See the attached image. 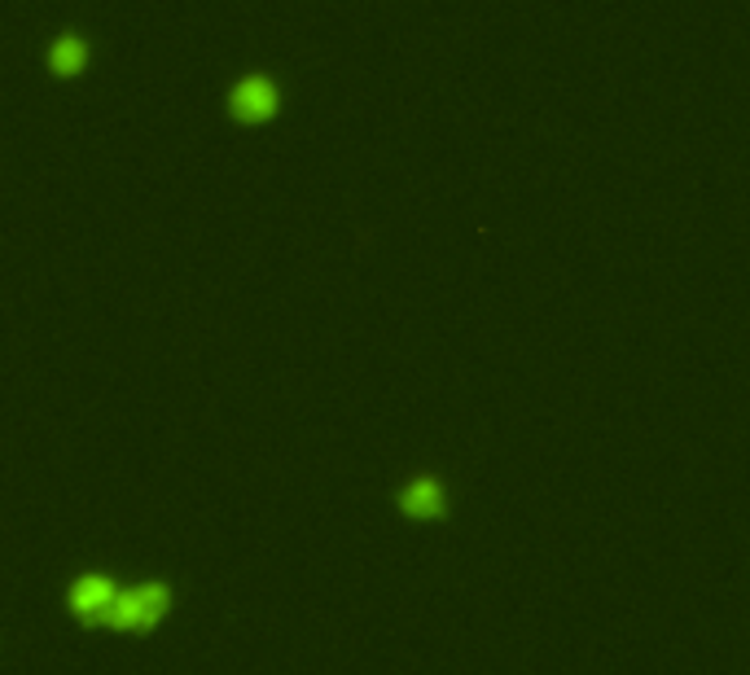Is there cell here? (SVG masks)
<instances>
[{
  "label": "cell",
  "instance_id": "1",
  "mask_svg": "<svg viewBox=\"0 0 750 675\" xmlns=\"http://www.w3.org/2000/svg\"><path fill=\"white\" fill-rule=\"evenodd\" d=\"M167 605H172V588H167V583L119 588L110 623H124V627H150V623H159V618L167 614Z\"/></svg>",
  "mask_w": 750,
  "mask_h": 675
},
{
  "label": "cell",
  "instance_id": "2",
  "mask_svg": "<svg viewBox=\"0 0 750 675\" xmlns=\"http://www.w3.org/2000/svg\"><path fill=\"white\" fill-rule=\"evenodd\" d=\"M228 110H233L237 119H268V115L277 110V88H272V80H268V75H246V80H237L233 93H228Z\"/></svg>",
  "mask_w": 750,
  "mask_h": 675
},
{
  "label": "cell",
  "instance_id": "3",
  "mask_svg": "<svg viewBox=\"0 0 750 675\" xmlns=\"http://www.w3.org/2000/svg\"><path fill=\"white\" fill-rule=\"evenodd\" d=\"M115 596H119V583L102 579V575H80L71 583V609L84 614V618H106L115 614Z\"/></svg>",
  "mask_w": 750,
  "mask_h": 675
},
{
  "label": "cell",
  "instance_id": "4",
  "mask_svg": "<svg viewBox=\"0 0 750 675\" xmlns=\"http://www.w3.org/2000/svg\"><path fill=\"white\" fill-rule=\"evenodd\" d=\"M400 509H405L409 518H444V513H448V487H444V478H435V474L413 478V483L400 492Z\"/></svg>",
  "mask_w": 750,
  "mask_h": 675
},
{
  "label": "cell",
  "instance_id": "5",
  "mask_svg": "<svg viewBox=\"0 0 750 675\" xmlns=\"http://www.w3.org/2000/svg\"><path fill=\"white\" fill-rule=\"evenodd\" d=\"M84 62H89V40H84L80 32H62V36L49 45V67H54L58 75H75V71H84Z\"/></svg>",
  "mask_w": 750,
  "mask_h": 675
}]
</instances>
